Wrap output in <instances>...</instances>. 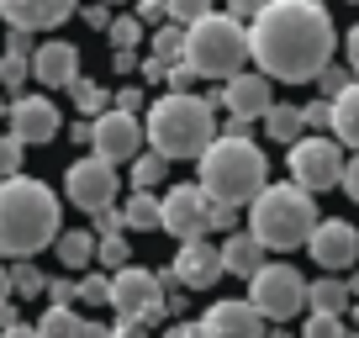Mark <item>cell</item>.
Instances as JSON below:
<instances>
[{
    "label": "cell",
    "instance_id": "cell-47",
    "mask_svg": "<svg viewBox=\"0 0 359 338\" xmlns=\"http://www.w3.org/2000/svg\"><path fill=\"white\" fill-rule=\"evenodd\" d=\"M111 338H148V323H137V317H116Z\"/></svg>",
    "mask_w": 359,
    "mask_h": 338
},
{
    "label": "cell",
    "instance_id": "cell-18",
    "mask_svg": "<svg viewBox=\"0 0 359 338\" xmlns=\"http://www.w3.org/2000/svg\"><path fill=\"white\" fill-rule=\"evenodd\" d=\"M79 11V0H0V16L22 32H53Z\"/></svg>",
    "mask_w": 359,
    "mask_h": 338
},
{
    "label": "cell",
    "instance_id": "cell-26",
    "mask_svg": "<svg viewBox=\"0 0 359 338\" xmlns=\"http://www.w3.org/2000/svg\"><path fill=\"white\" fill-rule=\"evenodd\" d=\"M11 291H16V302H37V296L48 291V275L37 270L32 259H16L11 264Z\"/></svg>",
    "mask_w": 359,
    "mask_h": 338
},
{
    "label": "cell",
    "instance_id": "cell-22",
    "mask_svg": "<svg viewBox=\"0 0 359 338\" xmlns=\"http://www.w3.org/2000/svg\"><path fill=\"white\" fill-rule=\"evenodd\" d=\"M333 137H338V143H348V148L359 154V79L333 101Z\"/></svg>",
    "mask_w": 359,
    "mask_h": 338
},
{
    "label": "cell",
    "instance_id": "cell-20",
    "mask_svg": "<svg viewBox=\"0 0 359 338\" xmlns=\"http://www.w3.org/2000/svg\"><path fill=\"white\" fill-rule=\"evenodd\" d=\"M264 254H269V243H259V233H227V243H222L227 275H243V280H254V275L269 264Z\"/></svg>",
    "mask_w": 359,
    "mask_h": 338
},
{
    "label": "cell",
    "instance_id": "cell-33",
    "mask_svg": "<svg viewBox=\"0 0 359 338\" xmlns=\"http://www.w3.org/2000/svg\"><path fill=\"white\" fill-rule=\"evenodd\" d=\"M79 302H85V306H111V275L85 270V275H79Z\"/></svg>",
    "mask_w": 359,
    "mask_h": 338
},
{
    "label": "cell",
    "instance_id": "cell-38",
    "mask_svg": "<svg viewBox=\"0 0 359 338\" xmlns=\"http://www.w3.org/2000/svg\"><path fill=\"white\" fill-rule=\"evenodd\" d=\"M206 11H212V0H169V22H180V27L201 22Z\"/></svg>",
    "mask_w": 359,
    "mask_h": 338
},
{
    "label": "cell",
    "instance_id": "cell-11",
    "mask_svg": "<svg viewBox=\"0 0 359 338\" xmlns=\"http://www.w3.org/2000/svg\"><path fill=\"white\" fill-rule=\"evenodd\" d=\"M64 191L69 201L79 206V212H101V206L116 201V164L101 154H90V158H74L64 175Z\"/></svg>",
    "mask_w": 359,
    "mask_h": 338
},
{
    "label": "cell",
    "instance_id": "cell-1",
    "mask_svg": "<svg viewBox=\"0 0 359 338\" xmlns=\"http://www.w3.org/2000/svg\"><path fill=\"white\" fill-rule=\"evenodd\" d=\"M254 64L269 79H291L306 85L333 64V16L323 0H269L248 27Z\"/></svg>",
    "mask_w": 359,
    "mask_h": 338
},
{
    "label": "cell",
    "instance_id": "cell-14",
    "mask_svg": "<svg viewBox=\"0 0 359 338\" xmlns=\"http://www.w3.org/2000/svg\"><path fill=\"white\" fill-rule=\"evenodd\" d=\"M306 254H312L327 275L348 270V264L359 259V233H354V222H333V217H327V222H317V233L306 238Z\"/></svg>",
    "mask_w": 359,
    "mask_h": 338
},
{
    "label": "cell",
    "instance_id": "cell-4",
    "mask_svg": "<svg viewBox=\"0 0 359 338\" xmlns=\"http://www.w3.org/2000/svg\"><path fill=\"white\" fill-rule=\"evenodd\" d=\"M201 185L212 201H227V206H243L254 201L259 191L269 185V158L264 148H254L248 137H217L212 148L201 154Z\"/></svg>",
    "mask_w": 359,
    "mask_h": 338
},
{
    "label": "cell",
    "instance_id": "cell-19",
    "mask_svg": "<svg viewBox=\"0 0 359 338\" xmlns=\"http://www.w3.org/2000/svg\"><path fill=\"white\" fill-rule=\"evenodd\" d=\"M32 74H37V85H74L79 79V53H74V43H37V53H32Z\"/></svg>",
    "mask_w": 359,
    "mask_h": 338
},
{
    "label": "cell",
    "instance_id": "cell-15",
    "mask_svg": "<svg viewBox=\"0 0 359 338\" xmlns=\"http://www.w3.org/2000/svg\"><path fill=\"white\" fill-rule=\"evenodd\" d=\"M175 270H180V280L191 285V291H212V285L227 275V259H222V248L206 243V238H185L180 254H175Z\"/></svg>",
    "mask_w": 359,
    "mask_h": 338
},
{
    "label": "cell",
    "instance_id": "cell-44",
    "mask_svg": "<svg viewBox=\"0 0 359 338\" xmlns=\"http://www.w3.org/2000/svg\"><path fill=\"white\" fill-rule=\"evenodd\" d=\"M116 106H122V111H137V116L148 111V106H143V90H137V85H122V90H116Z\"/></svg>",
    "mask_w": 359,
    "mask_h": 338
},
{
    "label": "cell",
    "instance_id": "cell-60",
    "mask_svg": "<svg viewBox=\"0 0 359 338\" xmlns=\"http://www.w3.org/2000/svg\"><path fill=\"white\" fill-rule=\"evenodd\" d=\"M106 6H122V0H106Z\"/></svg>",
    "mask_w": 359,
    "mask_h": 338
},
{
    "label": "cell",
    "instance_id": "cell-56",
    "mask_svg": "<svg viewBox=\"0 0 359 338\" xmlns=\"http://www.w3.org/2000/svg\"><path fill=\"white\" fill-rule=\"evenodd\" d=\"M222 133H227V137H248V122H243V116H227Z\"/></svg>",
    "mask_w": 359,
    "mask_h": 338
},
{
    "label": "cell",
    "instance_id": "cell-40",
    "mask_svg": "<svg viewBox=\"0 0 359 338\" xmlns=\"http://www.w3.org/2000/svg\"><path fill=\"white\" fill-rule=\"evenodd\" d=\"M302 116H306V127H333V101H312V106H302Z\"/></svg>",
    "mask_w": 359,
    "mask_h": 338
},
{
    "label": "cell",
    "instance_id": "cell-58",
    "mask_svg": "<svg viewBox=\"0 0 359 338\" xmlns=\"http://www.w3.org/2000/svg\"><path fill=\"white\" fill-rule=\"evenodd\" d=\"M11 296H16V291H11V270H0V306L11 302Z\"/></svg>",
    "mask_w": 359,
    "mask_h": 338
},
{
    "label": "cell",
    "instance_id": "cell-39",
    "mask_svg": "<svg viewBox=\"0 0 359 338\" xmlns=\"http://www.w3.org/2000/svg\"><path fill=\"white\" fill-rule=\"evenodd\" d=\"M196 64H185V58H180V64H169V90H196Z\"/></svg>",
    "mask_w": 359,
    "mask_h": 338
},
{
    "label": "cell",
    "instance_id": "cell-54",
    "mask_svg": "<svg viewBox=\"0 0 359 338\" xmlns=\"http://www.w3.org/2000/svg\"><path fill=\"white\" fill-rule=\"evenodd\" d=\"M344 53H348V69H359V27L344 37Z\"/></svg>",
    "mask_w": 359,
    "mask_h": 338
},
{
    "label": "cell",
    "instance_id": "cell-5",
    "mask_svg": "<svg viewBox=\"0 0 359 338\" xmlns=\"http://www.w3.org/2000/svg\"><path fill=\"white\" fill-rule=\"evenodd\" d=\"M317 201L306 185L285 180V185H264L248 206V233H259V243L269 248H302L317 233Z\"/></svg>",
    "mask_w": 359,
    "mask_h": 338
},
{
    "label": "cell",
    "instance_id": "cell-25",
    "mask_svg": "<svg viewBox=\"0 0 359 338\" xmlns=\"http://www.w3.org/2000/svg\"><path fill=\"white\" fill-rule=\"evenodd\" d=\"M306 302H312V312H344V306L354 302V291H348V285L338 280V275H323V280H312Z\"/></svg>",
    "mask_w": 359,
    "mask_h": 338
},
{
    "label": "cell",
    "instance_id": "cell-16",
    "mask_svg": "<svg viewBox=\"0 0 359 338\" xmlns=\"http://www.w3.org/2000/svg\"><path fill=\"white\" fill-rule=\"evenodd\" d=\"M222 106H227V116H243V122H264V111L275 106L269 74H264V69H259V74H243V69H238V74L222 85Z\"/></svg>",
    "mask_w": 359,
    "mask_h": 338
},
{
    "label": "cell",
    "instance_id": "cell-17",
    "mask_svg": "<svg viewBox=\"0 0 359 338\" xmlns=\"http://www.w3.org/2000/svg\"><path fill=\"white\" fill-rule=\"evenodd\" d=\"M58 127H64V116L48 95H16L11 101V133L22 143H53Z\"/></svg>",
    "mask_w": 359,
    "mask_h": 338
},
{
    "label": "cell",
    "instance_id": "cell-32",
    "mask_svg": "<svg viewBox=\"0 0 359 338\" xmlns=\"http://www.w3.org/2000/svg\"><path fill=\"white\" fill-rule=\"evenodd\" d=\"M154 53L164 58V64H180V58H185V27H158L154 32Z\"/></svg>",
    "mask_w": 359,
    "mask_h": 338
},
{
    "label": "cell",
    "instance_id": "cell-52",
    "mask_svg": "<svg viewBox=\"0 0 359 338\" xmlns=\"http://www.w3.org/2000/svg\"><path fill=\"white\" fill-rule=\"evenodd\" d=\"M164 338H206V327L201 323H175V327H164Z\"/></svg>",
    "mask_w": 359,
    "mask_h": 338
},
{
    "label": "cell",
    "instance_id": "cell-55",
    "mask_svg": "<svg viewBox=\"0 0 359 338\" xmlns=\"http://www.w3.org/2000/svg\"><path fill=\"white\" fill-rule=\"evenodd\" d=\"M111 64H116V74H127V69H137V58L122 53V48H111Z\"/></svg>",
    "mask_w": 359,
    "mask_h": 338
},
{
    "label": "cell",
    "instance_id": "cell-8",
    "mask_svg": "<svg viewBox=\"0 0 359 338\" xmlns=\"http://www.w3.org/2000/svg\"><path fill=\"white\" fill-rule=\"evenodd\" d=\"M111 306H116V317H137V323L158 327V323H164L169 296H164V285H158L154 270H137V264H127V270L111 275Z\"/></svg>",
    "mask_w": 359,
    "mask_h": 338
},
{
    "label": "cell",
    "instance_id": "cell-48",
    "mask_svg": "<svg viewBox=\"0 0 359 338\" xmlns=\"http://www.w3.org/2000/svg\"><path fill=\"white\" fill-rule=\"evenodd\" d=\"M137 16H143V22H164V16H169V0H137Z\"/></svg>",
    "mask_w": 359,
    "mask_h": 338
},
{
    "label": "cell",
    "instance_id": "cell-43",
    "mask_svg": "<svg viewBox=\"0 0 359 338\" xmlns=\"http://www.w3.org/2000/svg\"><path fill=\"white\" fill-rule=\"evenodd\" d=\"M6 53H22V58H32V53H37V48H32V32L11 27V37H6Z\"/></svg>",
    "mask_w": 359,
    "mask_h": 338
},
{
    "label": "cell",
    "instance_id": "cell-46",
    "mask_svg": "<svg viewBox=\"0 0 359 338\" xmlns=\"http://www.w3.org/2000/svg\"><path fill=\"white\" fill-rule=\"evenodd\" d=\"M212 227H222V233H233V227H238V206L217 201V206H212Z\"/></svg>",
    "mask_w": 359,
    "mask_h": 338
},
{
    "label": "cell",
    "instance_id": "cell-53",
    "mask_svg": "<svg viewBox=\"0 0 359 338\" xmlns=\"http://www.w3.org/2000/svg\"><path fill=\"white\" fill-rule=\"evenodd\" d=\"M0 338H43V327H27V323H11V327H0Z\"/></svg>",
    "mask_w": 359,
    "mask_h": 338
},
{
    "label": "cell",
    "instance_id": "cell-34",
    "mask_svg": "<svg viewBox=\"0 0 359 338\" xmlns=\"http://www.w3.org/2000/svg\"><path fill=\"white\" fill-rule=\"evenodd\" d=\"M27 74H32V58H22V53H6V58H0V90H22Z\"/></svg>",
    "mask_w": 359,
    "mask_h": 338
},
{
    "label": "cell",
    "instance_id": "cell-59",
    "mask_svg": "<svg viewBox=\"0 0 359 338\" xmlns=\"http://www.w3.org/2000/svg\"><path fill=\"white\" fill-rule=\"evenodd\" d=\"M269 338H291V333H269Z\"/></svg>",
    "mask_w": 359,
    "mask_h": 338
},
{
    "label": "cell",
    "instance_id": "cell-24",
    "mask_svg": "<svg viewBox=\"0 0 359 338\" xmlns=\"http://www.w3.org/2000/svg\"><path fill=\"white\" fill-rule=\"evenodd\" d=\"M122 212H127V227H137V233H158L164 227V201H154V191H133Z\"/></svg>",
    "mask_w": 359,
    "mask_h": 338
},
{
    "label": "cell",
    "instance_id": "cell-45",
    "mask_svg": "<svg viewBox=\"0 0 359 338\" xmlns=\"http://www.w3.org/2000/svg\"><path fill=\"white\" fill-rule=\"evenodd\" d=\"M264 6H269V0H227V11H233L238 22H254V16L264 11Z\"/></svg>",
    "mask_w": 359,
    "mask_h": 338
},
{
    "label": "cell",
    "instance_id": "cell-10",
    "mask_svg": "<svg viewBox=\"0 0 359 338\" xmlns=\"http://www.w3.org/2000/svg\"><path fill=\"white\" fill-rule=\"evenodd\" d=\"M90 127H95V137H90V148L101 158H111V164H122V158H137L148 143V122L137 111H122V106H111V111L90 116Z\"/></svg>",
    "mask_w": 359,
    "mask_h": 338
},
{
    "label": "cell",
    "instance_id": "cell-28",
    "mask_svg": "<svg viewBox=\"0 0 359 338\" xmlns=\"http://www.w3.org/2000/svg\"><path fill=\"white\" fill-rule=\"evenodd\" d=\"M37 327H43V338H79V327H85V317H74V312H69V306H48V312H43V323H37Z\"/></svg>",
    "mask_w": 359,
    "mask_h": 338
},
{
    "label": "cell",
    "instance_id": "cell-57",
    "mask_svg": "<svg viewBox=\"0 0 359 338\" xmlns=\"http://www.w3.org/2000/svg\"><path fill=\"white\" fill-rule=\"evenodd\" d=\"M79 338H111V327H106V323H85V327H79Z\"/></svg>",
    "mask_w": 359,
    "mask_h": 338
},
{
    "label": "cell",
    "instance_id": "cell-12",
    "mask_svg": "<svg viewBox=\"0 0 359 338\" xmlns=\"http://www.w3.org/2000/svg\"><path fill=\"white\" fill-rule=\"evenodd\" d=\"M212 196H206V185H175V191L164 196V233L169 238H206V227H212Z\"/></svg>",
    "mask_w": 359,
    "mask_h": 338
},
{
    "label": "cell",
    "instance_id": "cell-6",
    "mask_svg": "<svg viewBox=\"0 0 359 338\" xmlns=\"http://www.w3.org/2000/svg\"><path fill=\"white\" fill-rule=\"evenodd\" d=\"M248 53H254V43L233 11H206L201 22L185 27V64H196L201 79H233Z\"/></svg>",
    "mask_w": 359,
    "mask_h": 338
},
{
    "label": "cell",
    "instance_id": "cell-27",
    "mask_svg": "<svg viewBox=\"0 0 359 338\" xmlns=\"http://www.w3.org/2000/svg\"><path fill=\"white\" fill-rule=\"evenodd\" d=\"M69 90H74V106H79V116H101V111H111V90H106V85H95V79H74V85H69Z\"/></svg>",
    "mask_w": 359,
    "mask_h": 338
},
{
    "label": "cell",
    "instance_id": "cell-36",
    "mask_svg": "<svg viewBox=\"0 0 359 338\" xmlns=\"http://www.w3.org/2000/svg\"><path fill=\"white\" fill-rule=\"evenodd\" d=\"M22 137H16V133H0V180H11V175H16V169H22Z\"/></svg>",
    "mask_w": 359,
    "mask_h": 338
},
{
    "label": "cell",
    "instance_id": "cell-49",
    "mask_svg": "<svg viewBox=\"0 0 359 338\" xmlns=\"http://www.w3.org/2000/svg\"><path fill=\"white\" fill-rule=\"evenodd\" d=\"M85 22H90V27H111V6H106V0L85 6Z\"/></svg>",
    "mask_w": 359,
    "mask_h": 338
},
{
    "label": "cell",
    "instance_id": "cell-41",
    "mask_svg": "<svg viewBox=\"0 0 359 338\" xmlns=\"http://www.w3.org/2000/svg\"><path fill=\"white\" fill-rule=\"evenodd\" d=\"M48 296H53L58 306H69V302H79V280H69V275H58V280H48Z\"/></svg>",
    "mask_w": 359,
    "mask_h": 338
},
{
    "label": "cell",
    "instance_id": "cell-21",
    "mask_svg": "<svg viewBox=\"0 0 359 338\" xmlns=\"http://www.w3.org/2000/svg\"><path fill=\"white\" fill-rule=\"evenodd\" d=\"M53 248H58V264H64V270H79V275L101 259V238H95V233H79V227H74V233H58Z\"/></svg>",
    "mask_w": 359,
    "mask_h": 338
},
{
    "label": "cell",
    "instance_id": "cell-62",
    "mask_svg": "<svg viewBox=\"0 0 359 338\" xmlns=\"http://www.w3.org/2000/svg\"><path fill=\"white\" fill-rule=\"evenodd\" d=\"M354 6H359V0H354Z\"/></svg>",
    "mask_w": 359,
    "mask_h": 338
},
{
    "label": "cell",
    "instance_id": "cell-13",
    "mask_svg": "<svg viewBox=\"0 0 359 338\" xmlns=\"http://www.w3.org/2000/svg\"><path fill=\"white\" fill-rule=\"evenodd\" d=\"M264 323L269 317L254 306V296H248V302H212L206 317H201L206 338H269Z\"/></svg>",
    "mask_w": 359,
    "mask_h": 338
},
{
    "label": "cell",
    "instance_id": "cell-7",
    "mask_svg": "<svg viewBox=\"0 0 359 338\" xmlns=\"http://www.w3.org/2000/svg\"><path fill=\"white\" fill-rule=\"evenodd\" d=\"M306 291L312 285L302 280V270H291V264H264V270L248 280V296H254V306L269 317V323H291L296 312H306Z\"/></svg>",
    "mask_w": 359,
    "mask_h": 338
},
{
    "label": "cell",
    "instance_id": "cell-37",
    "mask_svg": "<svg viewBox=\"0 0 359 338\" xmlns=\"http://www.w3.org/2000/svg\"><path fill=\"white\" fill-rule=\"evenodd\" d=\"M348 85H354V74H348V69H338V64H327L323 74H317V90H323L327 101H338V95H344Z\"/></svg>",
    "mask_w": 359,
    "mask_h": 338
},
{
    "label": "cell",
    "instance_id": "cell-29",
    "mask_svg": "<svg viewBox=\"0 0 359 338\" xmlns=\"http://www.w3.org/2000/svg\"><path fill=\"white\" fill-rule=\"evenodd\" d=\"M164 164H169V158L158 154V148L137 154V158H133V185H137V191H154V185L164 180Z\"/></svg>",
    "mask_w": 359,
    "mask_h": 338
},
{
    "label": "cell",
    "instance_id": "cell-35",
    "mask_svg": "<svg viewBox=\"0 0 359 338\" xmlns=\"http://www.w3.org/2000/svg\"><path fill=\"white\" fill-rule=\"evenodd\" d=\"M127 259H133V248H127V238L122 233H101V264L106 270H127Z\"/></svg>",
    "mask_w": 359,
    "mask_h": 338
},
{
    "label": "cell",
    "instance_id": "cell-9",
    "mask_svg": "<svg viewBox=\"0 0 359 338\" xmlns=\"http://www.w3.org/2000/svg\"><path fill=\"white\" fill-rule=\"evenodd\" d=\"M344 148H338V137H302V143H291V180L306 185V191H333V185H344Z\"/></svg>",
    "mask_w": 359,
    "mask_h": 338
},
{
    "label": "cell",
    "instance_id": "cell-50",
    "mask_svg": "<svg viewBox=\"0 0 359 338\" xmlns=\"http://www.w3.org/2000/svg\"><path fill=\"white\" fill-rule=\"evenodd\" d=\"M344 191H348V201H359V154L348 158V169H344Z\"/></svg>",
    "mask_w": 359,
    "mask_h": 338
},
{
    "label": "cell",
    "instance_id": "cell-23",
    "mask_svg": "<svg viewBox=\"0 0 359 338\" xmlns=\"http://www.w3.org/2000/svg\"><path fill=\"white\" fill-rule=\"evenodd\" d=\"M302 127H306L302 106H285V101H275V106L264 111V133L275 137V143H302Z\"/></svg>",
    "mask_w": 359,
    "mask_h": 338
},
{
    "label": "cell",
    "instance_id": "cell-31",
    "mask_svg": "<svg viewBox=\"0 0 359 338\" xmlns=\"http://www.w3.org/2000/svg\"><path fill=\"white\" fill-rule=\"evenodd\" d=\"M302 338H354V333L344 327V312H312L306 327H302Z\"/></svg>",
    "mask_w": 359,
    "mask_h": 338
},
{
    "label": "cell",
    "instance_id": "cell-51",
    "mask_svg": "<svg viewBox=\"0 0 359 338\" xmlns=\"http://www.w3.org/2000/svg\"><path fill=\"white\" fill-rule=\"evenodd\" d=\"M143 79H148V85H158V79H169V64H164V58H148V64H143Z\"/></svg>",
    "mask_w": 359,
    "mask_h": 338
},
{
    "label": "cell",
    "instance_id": "cell-30",
    "mask_svg": "<svg viewBox=\"0 0 359 338\" xmlns=\"http://www.w3.org/2000/svg\"><path fill=\"white\" fill-rule=\"evenodd\" d=\"M106 32H111V48H122V53H133L137 43H143V16H111V27H106Z\"/></svg>",
    "mask_w": 359,
    "mask_h": 338
},
{
    "label": "cell",
    "instance_id": "cell-2",
    "mask_svg": "<svg viewBox=\"0 0 359 338\" xmlns=\"http://www.w3.org/2000/svg\"><path fill=\"white\" fill-rule=\"evenodd\" d=\"M58 196L43 180L11 175L0 180V254L11 259H32L37 248L58 243Z\"/></svg>",
    "mask_w": 359,
    "mask_h": 338
},
{
    "label": "cell",
    "instance_id": "cell-3",
    "mask_svg": "<svg viewBox=\"0 0 359 338\" xmlns=\"http://www.w3.org/2000/svg\"><path fill=\"white\" fill-rule=\"evenodd\" d=\"M148 122V143L164 158H201L206 148L222 137V122H217V106L196 90H169L158 95L143 111Z\"/></svg>",
    "mask_w": 359,
    "mask_h": 338
},
{
    "label": "cell",
    "instance_id": "cell-61",
    "mask_svg": "<svg viewBox=\"0 0 359 338\" xmlns=\"http://www.w3.org/2000/svg\"><path fill=\"white\" fill-rule=\"evenodd\" d=\"M0 111H6V101H0Z\"/></svg>",
    "mask_w": 359,
    "mask_h": 338
},
{
    "label": "cell",
    "instance_id": "cell-42",
    "mask_svg": "<svg viewBox=\"0 0 359 338\" xmlns=\"http://www.w3.org/2000/svg\"><path fill=\"white\" fill-rule=\"evenodd\" d=\"M95 227H101V233H122V227H127V212H116V206H101V212H95Z\"/></svg>",
    "mask_w": 359,
    "mask_h": 338
}]
</instances>
